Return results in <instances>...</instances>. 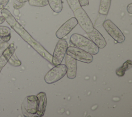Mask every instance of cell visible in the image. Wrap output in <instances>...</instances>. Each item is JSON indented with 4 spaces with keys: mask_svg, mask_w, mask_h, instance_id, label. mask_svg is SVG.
Segmentation results:
<instances>
[{
    "mask_svg": "<svg viewBox=\"0 0 132 117\" xmlns=\"http://www.w3.org/2000/svg\"><path fill=\"white\" fill-rule=\"evenodd\" d=\"M70 42L74 46L79 48L91 55H96L99 52V48L90 40L77 33L73 34L70 38Z\"/></svg>",
    "mask_w": 132,
    "mask_h": 117,
    "instance_id": "cell-1",
    "label": "cell"
},
{
    "mask_svg": "<svg viewBox=\"0 0 132 117\" xmlns=\"http://www.w3.org/2000/svg\"><path fill=\"white\" fill-rule=\"evenodd\" d=\"M67 73V68L63 64H59L52 68L44 76V79L47 84H52L62 79Z\"/></svg>",
    "mask_w": 132,
    "mask_h": 117,
    "instance_id": "cell-2",
    "label": "cell"
},
{
    "mask_svg": "<svg viewBox=\"0 0 132 117\" xmlns=\"http://www.w3.org/2000/svg\"><path fill=\"white\" fill-rule=\"evenodd\" d=\"M74 17L81 28L87 34L91 32L94 29V26L90 18L82 7L76 9L74 12Z\"/></svg>",
    "mask_w": 132,
    "mask_h": 117,
    "instance_id": "cell-3",
    "label": "cell"
},
{
    "mask_svg": "<svg viewBox=\"0 0 132 117\" xmlns=\"http://www.w3.org/2000/svg\"><path fill=\"white\" fill-rule=\"evenodd\" d=\"M68 44L64 39H60L57 43L52 56V64L57 65L60 64L65 55Z\"/></svg>",
    "mask_w": 132,
    "mask_h": 117,
    "instance_id": "cell-4",
    "label": "cell"
},
{
    "mask_svg": "<svg viewBox=\"0 0 132 117\" xmlns=\"http://www.w3.org/2000/svg\"><path fill=\"white\" fill-rule=\"evenodd\" d=\"M66 54L77 61L84 63H90L93 59L92 55L75 46L68 47Z\"/></svg>",
    "mask_w": 132,
    "mask_h": 117,
    "instance_id": "cell-5",
    "label": "cell"
},
{
    "mask_svg": "<svg viewBox=\"0 0 132 117\" xmlns=\"http://www.w3.org/2000/svg\"><path fill=\"white\" fill-rule=\"evenodd\" d=\"M103 26L106 32L115 41L119 43H122L124 42L125 37L124 34L110 20H106L103 24Z\"/></svg>",
    "mask_w": 132,
    "mask_h": 117,
    "instance_id": "cell-6",
    "label": "cell"
},
{
    "mask_svg": "<svg viewBox=\"0 0 132 117\" xmlns=\"http://www.w3.org/2000/svg\"><path fill=\"white\" fill-rule=\"evenodd\" d=\"M38 98L36 95H32L27 96L22 104V109L24 115L31 116L36 114Z\"/></svg>",
    "mask_w": 132,
    "mask_h": 117,
    "instance_id": "cell-7",
    "label": "cell"
},
{
    "mask_svg": "<svg viewBox=\"0 0 132 117\" xmlns=\"http://www.w3.org/2000/svg\"><path fill=\"white\" fill-rule=\"evenodd\" d=\"M78 22L75 17H72L64 23L56 31V36L58 39H62L68 35L77 25Z\"/></svg>",
    "mask_w": 132,
    "mask_h": 117,
    "instance_id": "cell-8",
    "label": "cell"
},
{
    "mask_svg": "<svg viewBox=\"0 0 132 117\" xmlns=\"http://www.w3.org/2000/svg\"><path fill=\"white\" fill-rule=\"evenodd\" d=\"M27 43L29 44L40 56L46 59L48 62L52 64V55L48 53L38 41L31 37Z\"/></svg>",
    "mask_w": 132,
    "mask_h": 117,
    "instance_id": "cell-9",
    "label": "cell"
},
{
    "mask_svg": "<svg viewBox=\"0 0 132 117\" xmlns=\"http://www.w3.org/2000/svg\"><path fill=\"white\" fill-rule=\"evenodd\" d=\"M65 63L67 68V75L69 79H74L76 76L77 60L66 54Z\"/></svg>",
    "mask_w": 132,
    "mask_h": 117,
    "instance_id": "cell-10",
    "label": "cell"
},
{
    "mask_svg": "<svg viewBox=\"0 0 132 117\" xmlns=\"http://www.w3.org/2000/svg\"><path fill=\"white\" fill-rule=\"evenodd\" d=\"M89 39L99 48H104L107 45V42L102 35L95 28L89 33H87Z\"/></svg>",
    "mask_w": 132,
    "mask_h": 117,
    "instance_id": "cell-11",
    "label": "cell"
},
{
    "mask_svg": "<svg viewBox=\"0 0 132 117\" xmlns=\"http://www.w3.org/2000/svg\"><path fill=\"white\" fill-rule=\"evenodd\" d=\"M38 98L37 109L36 114L39 116L44 115L47 104V98L46 93L44 92H40L36 95Z\"/></svg>",
    "mask_w": 132,
    "mask_h": 117,
    "instance_id": "cell-12",
    "label": "cell"
},
{
    "mask_svg": "<svg viewBox=\"0 0 132 117\" xmlns=\"http://www.w3.org/2000/svg\"><path fill=\"white\" fill-rule=\"evenodd\" d=\"M15 48L13 43L9 44L8 47L5 49L2 54L0 56V73L8 62L12 55L15 52Z\"/></svg>",
    "mask_w": 132,
    "mask_h": 117,
    "instance_id": "cell-13",
    "label": "cell"
},
{
    "mask_svg": "<svg viewBox=\"0 0 132 117\" xmlns=\"http://www.w3.org/2000/svg\"><path fill=\"white\" fill-rule=\"evenodd\" d=\"M111 0H101L98 10L100 14L104 15L108 14L111 5Z\"/></svg>",
    "mask_w": 132,
    "mask_h": 117,
    "instance_id": "cell-14",
    "label": "cell"
},
{
    "mask_svg": "<svg viewBox=\"0 0 132 117\" xmlns=\"http://www.w3.org/2000/svg\"><path fill=\"white\" fill-rule=\"evenodd\" d=\"M132 66V63L130 60H126L124 63H123L122 66L116 71V73L117 75L119 77H122L124 75L126 71L130 69Z\"/></svg>",
    "mask_w": 132,
    "mask_h": 117,
    "instance_id": "cell-15",
    "label": "cell"
},
{
    "mask_svg": "<svg viewBox=\"0 0 132 117\" xmlns=\"http://www.w3.org/2000/svg\"><path fill=\"white\" fill-rule=\"evenodd\" d=\"M52 10L56 13H59L62 10V0H47Z\"/></svg>",
    "mask_w": 132,
    "mask_h": 117,
    "instance_id": "cell-16",
    "label": "cell"
},
{
    "mask_svg": "<svg viewBox=\"0 0 132 117\" xmlns=\"http://www.w3.org/2000/svg\"><path fill=\"white\" fill-rule=\"evenodd\" d=\"M28 3L30 6L35 7H44L48 5L47 0H29Z\"/></svg>",
    "mask_w": 132,
    "mask_h": 117,
    "instance_id": "cell-17",
    "label": "cell"
},
{
    "mask_svg": "<svg viewBox=\"0 0 132 117\" xmlns=\"http://www.w3.org/2000/svg\"><path fill=\"white\" fill-rule=\"evenodd\" d=\"M8 62H9V64H10L11 65L14 66H19L21 65V62L19 60V59L16 57L15 52L12 55V56L9 59Z\"/></svg>",
    "mask_w": 132,
    "mask_h": 117,
    "instance_id": "cell-18",
    "label": "cell"
},
{
    "mask_svg": "<svg viewBox=\"0 0 132 117\" xmlns=\"http://www.w3.org/2000/svg\"><path fill=\"white\" fill-rule=\"evenodd\" d=\"M67 2L73 12H74L76 9L81 7L78 0H67Z\"/></svg>",
    "mask_w": 132,
    "mask_h": 117,
    "instance_id": "cell-19",
    "label": "cell"
},
{
    "mask_svg": "<svg viewBox=\"0 0 132 117\" xmlns=\"http://www.w3.org/2000/svg\"><path fill=\"white\" fill-rule=\"evenodd\" d=\"M9 35H11L10 28L5 26H0V39Z\"/></svg>",
    "mask_w": 132,
    "mask_h": 117,
    "instance_id": "cell-20",
    "label": "cell"
},
{
    "mask_svg": "<svg viewBox=\"0 0 132 117\" xmlns=\"http://www.w3.org/2000/svg\"><path fill=\"white\" fill-rule=\"evenodd\" d=\"M25 5V3H20L16 0L13 1V7L15 9H19L22 8Z\"/></svg>",
    "mask_w": 132,
    "mask_h": 117,
    "instance_id": "cell-21",
    "label": "cell"
},
{
    "mask_svg": "<svg viewBox=\"0 0 132 117\" xmlns=\"http://www.w3.org/2000/svg\"><path fill=\"white\" fill-rule=\"evenodd\" d=\"M9 44L8 42H1L0 43V56L2 54L5 49L8 47Z\"/></svg>",
    "mask_w": 132,
    "mask_h": 117,
    "instance_id": "cell-22",
    "label": "cell"
},
{
    "mask_svg": "<svg viewBox=\"0 0 132 117\" xmlns=\"http://www.w3.org/2000/svg\"><path fill=\"white\" fill-rule=\"evenodd\" d=\"M9 1V0H0V9L4 8Z\"/></svg>",
    "mask_w": 132,
    "mask_h": 117,
    "instance_id": "cell-23",
    "label": "cell"
},
{
    "mask_svg": "<svg viewBox=\"0 0 132 117\" xmlns=\"http://www.w3.org/2000/svg\"><path fill=\"white\" fill-rule=\"evenodd\" d=\"M78 2L81 7L88 6L89 4L88 0H78Z\"/></svg>",
    "mask_w": 132,
    "mask_h": 117,
    "instance_id": "cell-24",
    "label": "cell"
},
{
    "mask_svg": "<svg viewBox=\"0 0 132 117\" xmlns=\"http://www.w3.org/2000/svg\"><path fill=\"white\" fill-rule=\"evenodd\" d=\"M127 10L128 11V12L130 14L132 13V4L130 3L129 4L127 7Z\"/></svg>",
    "mask_w": 132,
    "mask_h": 117,
    "instance_id": "cell-25",
    "label": "cell"
},
{
    "mask_svg": "<svg viewBox=\"0 0 132 117\" xmlns=\"http://www.w3.org/2000/svg\"><path fill=\"white\" fill-rule=\"evenodd\" d=\"M5 19L4 16H3V15L1 16H0V24L4 23L5 22Z\"/></svg>",
    "mask_w": 132,
    "mask_h": 117,
    "instance_id": "cell-26",
    "label": "cell"
},
{
    "mask_svg": "<svg viewBox=\"0 0 132 117\" xmlns=\"http://www.w3.org/2000/svg\"><path fill=\"white\" fill-rule=\"evenodd\" d=\"M16 1H17L18 2H19L20 3H25L27 1H28L29 0H16Z\"/></svg>",
    "mask_w": 132,
    "mask_h": 117,
    "instance_id": "cell-27",
    "label": "cell"
}]
</instances>
